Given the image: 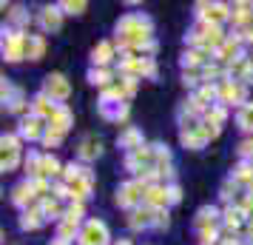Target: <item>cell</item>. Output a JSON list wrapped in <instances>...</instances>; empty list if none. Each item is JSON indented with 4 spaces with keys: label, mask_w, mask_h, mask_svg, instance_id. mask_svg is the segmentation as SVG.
<instances>
[{
    "label": "cell",
    "mask_w": 253,
    "mask_h": 245,
    "mask_svg": "<svg viewBox=\"0 0 253 245\" xmlns=\"http://www.w3.org/2000/svg\"><path fill=\"white\" fill-rule=\"evenodd\" d=\"M151 32H154V23L148 14L131 12L117 23V43L123 51H137L151 43Z\"/></svg>",
    "instance_id": "6da1fadb"
},
{
    "label": "cell",
    "mask_w": 253,
    "mask_h": 245,
    "mask_svg": "<svg viewBox=\"0 0 253 245\" xmlns=\"http://www.w3.org/2000/svg\"><path fill=\"white\" fill-rule=\"evenodd\" d=\"M145 194H148V186L142 180H128V183H123L117 188V205L134 211L145 202Z\"/></svg>",
    "instance_id": "7a4b0ae2"
},
{
    "label": "cell",
    "mask_w": 253,
    "mask_h": 245,
    "mask_svg": "<svg viewBox=\"0 0 253 245\" xmlns=\"http://www.w3.org/2000/svg\"><path fill=\"white\" fill-rule=\"evenodd\" d=\"M108 240H111V234H108V225L103 220H88L77 237L80 245H108Z\"/></svg>",
    "instance_id": "3957f363"
},
{
    "label": "cell",
    "mask_w": 253,
    "mask_h": 245,
    "mask_svg": "<svg viewBox=\"0 0 253 245\" xmlns=\"http://www.w3.org/2000/svg\"><path fill=\"white\" fill-rule=\"evenodd\" d=\"M230 9H233V6H228V3H196L199 20H202V23H211V26H219L222 20L233 17Z\"/></svg>",
    "instance_id": "277c9868"
},
{
    "label": "cell",
    "mask_w": 253,
    "mask_h": 245,
    "mask_svg": "<svg viewBox=\"0 0 253 245\" xmlns=\"http://www.w3.org/2000/svg\"><path fill=\"white\" fill-rule=\"evenodd\" d=\"M26 37L23 32H14L9 29L6 35H3V57L9 60V63H17V60L26 57Z\"/></svg>",
    "instance_id": "5b68a950"
},
{
    "label": "cell",
    "mask_w": 253,
    "mask_h": 245,
    "mask_svg": "<svg viewBox=\"0 0 253 245\" xmlns=\"http://www.w3.org/2000/svg\"><path fill=\"white\" fill-rule=\"evenodd\" d=\"M43 94L51 97L54 103L63 105V100H69V94H71V86H69V80H66V74H60V71L48 74L46 80H43Z\"/></svg>",
    "instance_id": "8992f818"
},
{
    "label": "cell",
    "mask_w": 253,
    "mask_h": 245,
    "mask_svg": "<svg viewBox=\"0 0 253 245\" xmlns=\"http://www.w3.org/2000/svg\"><path fill=\"white\" fill-rule=\"evenodd\" d=\"M3 160H0V168L3 171H14V165L20 163V137L17 134H3Z\"/></svg>",
    "instance_id": "52a82bcc"
},
{
    "label": "cell",
    "mask_w": 253,
    "mask_h": 245,
    "mask_svg": "<svg viewBox=\"0 0 253 245\" xmlns=\"http://www.w3.org/2000/svg\"><path fill=\"white\" fill-rule=\"evenodd\" d=\"M219 105H245V83L225 80L219 83Z\"/></svg>",
    "instance_id": "ba28073f"
},
{
    "label": "cell",
    "mask_w": 253,
    "mask_h": 245,
    "mask_svg": "<svg viewBox=\"0 0 253 245\" xmlns=\"http://www.w3.org/2000/svg\"><path fill=\"white\" fill-rule=\"evenodd\" d=\"M69 186V197L74 199V202H83V199H88V194H91V186H94V174L85 168L77 180H71V183H66Z\"/></svg>",
    "instance_id": "9c48e42d"
},
{
    "label": "cell",
    "mask_w": 253,
    "mask_h": 245,
    "mask_svg": "<svg viewBox=\"0 0 253 245\" xmlns=\"http://www.w3.org/2000/svg\"><path fill=\"white\" fill-rule=\"evenodd\" d=\"M43 134H46V126H43V120L35 114H29L20 120V129H17V137H23V140H43Z\"/></svg>",
    "instance_id": "30bf717a"
},
{
    "label": "cell",
    "mask_w": 253,
    "mask_h": 245,
    "mask_svg": "<svg viewBox=\"0 0 253 245\" xmlns=\"http://www.w3.org/2000/svg\"><path fill=\"white\" fill-rule=\"evenodd\" d=\"M57 108H60V103H54V100H51V97H46L43 92H40L35 100H32V114L40 117L43 123H48L51 117L57 114Z\"/></svg>",
    "instance_id": "8fae6325"
},
{
    "label": "cell",
    "mask_w": 253,
    "mask_h": 245,
    "mask_svg": "<svg viewBox=\"0 0 253 245\" xmlns=\"http://www.w3.org/2000/svg\"><path fill=\"white\" fill-rule=\"evenodd\" d=\"M242 57V37H228L222 46H219V51H216V60H222V63H236V60Z\"/></svg>",
    "instance_id": "7c38bea8"
},
{
    "label": "cell",
    "mask_w": 253,
    "mask_h": 245,
    "mask_svg": "<svg viewBox=\"0 0 253 245\" xmlns=\"http://www.w3.org/2000/svg\"><path fill=\"white\" fill-rule=\"evenodd\" d=\"M35 188H32V180H23V183H17V186L12 188V202L17 205V208H29L32 205V199H35Z\"/></svg>",
    "instance_id": "4fadbf2b"
},
{
    "label": "cell",
    "mask_w": 253,
    "mask_h": 245,
    "mask_svg": "<svg viewBox=\"0 0 253 245\" xmlns=\"http://www.w3.org/2000/svg\"><path fill=\"white\" fill-rule=\"evenodd\" d=\"M128 225H131L134 231L154 228V208H148V205H139V208H134V211H131V217H128Z\"/></svg>",
    "instance_id": "5bb4252c"
},
{
    "label": "cell",
    "mask_w": 253,
    "mask_h": 245,
    "mask_svg": "<svg viewBox=\"0 0 253 245\" xmlns=\"http://www.w3.org/2000/svg\"><path fill=\"white\" fill-rule=\"evenodd\" d=\"M100 114H103L105 120H114V123H120V120H126V117H128V103L100 100Z\"/></svg>",
    "instance_id": "9a60e30c"
},
{
    "label": "cell",
    "mask_w": 253,
    "mask_h": 245,
    "mask_svg": "<svg viewBox=\"0 0 253 245\" xmlns=\"http://www.w3.org/2000/svg\"><path fill=\"white\" fill-rule=\"evenodd\" d=\"M40 26H43V32H57L63 26V9L60 6H46L40 12Z\"/></svg>",
    "instance_id": "2e32d148"
},
{
    "label": "cell",
    "mask_w": 253,
    "mask_h": 245,
    "mask_svg": "<svg viewBox=\"0 0 253 245\" xmlns=\"http://www.w3.org/2000/svg\"><path fill=\"white\" fill-rule=\"evenodd\" d=\"M117 146L120 148H126V151H137V148H142L145 143H142V134H139V129H134V126H128L120 137H117Z\"/></svg>",
    "instance_id": "e0dca14e"
},
{
    "label": "cell",
    "mask_w": 253,
    "mask_h": 245,
    "mask_svg": "<svg viewBox=\"0 0 253 245\" xmlns=\"http://www.w3.org/2000/svg\"><path fill=\"white\" fill-rule=\"evenodd\" d=\"M171 199H168V186H148V194H145V205L148 208H165Z\"/></svg>",
    "instance_id": "ac0fdd59"
},
{
    "label": "cell",
    "mask_w": 253,
    "mask_h": 245,
    "mask_svg": "<svg viewBox=\"0 0 253 245\" xmlns=\"http://www.w3.org/2000/svg\"><path fill=\"white\" fill-rule=\"evenodd\" d=\"M46 126H48L51 131H60V134H66V131H69L71 126H74V117H71V111L66 108V105H60V108H57V114L51 117V120H48Z\"/></svg>",
    "instance_id": "d6986e66"
},
{
    "label": "cell",
    "mask_w": 253,
    "mask_h": 245,
    "mask_svg": "<svg viewBox=\"0 0 253 245\" xmlns=\"http://www.w3.org/2000/svg\"><path fill=\"white\" fill-rule=\"evenodd\" d=\"M103 154V143L97 140V137H85V140L80 143V151H77V157H80L83 163H91V160H97Z\"/></svg>",
    "instance_id": "ffe728a7"
},
{
    "label": "cell",
    "mask_w": 253,
    "mask_h": 245,
    "mask_svg": "<svg viewBox=\"0 0 253 245\" xmlns=\"http://www.w3.org/2000/svg\"><path fill=\"white\" fill-rule=\"evenodd\" d=\"M222 222H225V225H228V231H239L242 228V222H248V214H245V211L239 208V205H236V208H233V205H230V208H225L222 211Z\"/></svg>",
    "instance_id": "44dd1931"
},
{
    "label": "cell",
    "mask_w": 253,
    "mask_h": 245,
    "mask_svg": "<svg viewBox=\"0 0 253 245\" xmlns=\"http://www.w3.org/2000/svg\"><path fill=\"white\" fill-rule=\"evenodd\" d=\"M216 220H219V211L213 205H202V208L196 211V228L199 231H205V228H216Z\"/></svg>",
    "instance_id": "7402d4cb"
},
{
    "label": "cell",
    "mask_w": 253,
    "mask_h": 245,
    "mask_svg": "<svg viewBox=\"0 0 253 245\" xmlns=\"http://www.w3.org/2000/svg\"><path fill=\"white\" fill-rule=\"evenodd\" d=\"M43 222H46V217H43L40 208H26L23 214H20V228H23V231H37Z\"/></svg>",
    "instance_id": "603a6c76"
},
{
    "label": "cell",
    "mask_w": 253,
    "mask_h": 245,
    "mask_svg": "<svg viewBox=\"0 0 253 245\" xmlns=\"http://www.w3.org/2000/svg\"><path fill=\"white\" fill-rule=\"evenodd\" d=\"M114 57V46L108 43V40H103V43H97L91 51V63H94V69H103L108 60Z\"/></svg>",
    "instance_id": "cb8c5ba5"
},
{
    "label": "cell",
    "mask_w": 253,
    "mask_h": 245,
    "mask_svg": "<svg viewBox=\"0 0 253 245\" xmlns=\"http://www.w3.org/2000/svg\"><path fill=\"white\" fill-rule=\"evenodd\" d=\"M57 174H60L57 157H51V154H43V157H40V171H37V177H40V180H51V177H57Z\"/></svg>",
    "instance_id": "d4e9b609"
},
{
    "label": "cell",
    "mask_w": 253,
    "mask_h": 245,
    "mask_svg": "<svg viewBox=\"0 0 253 245\" xmlns=\"http://www.w3.org/2000/svg\"><path fill=\"white\" fill-rule=\"evenodd\" d=\"M43 51H46V40L40 35H29L26 37V57L29 60H40L43 57Z\"/></svg>",
    "instance_id": "484cf974"
},
{
    "label": "cell",
    "mask_w": 253,
    "mask_h": 245,
    "mask_svg": "<svg viewBox=\"0 0 253 245\" xmlns=\"http://www.w3.org/2000/svg\"><path fill=\"white\" fill-rule=\"evenodd\" d=\"M202 126V123H199ZM179 140H182V146H188V148H202L205 146V134H202V129H191V131H179Z\"/></svg>",
    "instance_id": "4316f807"
},
{
    "label": "cell",
    "mask_w": 253,
    "mask_h": 245,
    "mask_svg": "<svg viewBox=\"0 0 253 245\" xmlns=\"http://www.w3.org/2000/svg\"><path fill=\"white\" fill-rule=\"evenodd\" d=\"M80 231H83V228H80V222H77V220H69V217H63V220H60V225H57V240L69 243L74 234L80 237Z\"/></svg>",
    "instance_id": "83f0119b"
},
{
    "label": "cell",
    "mask_w": 253,
    "mask_h": 245,
    "mask_svg": "<svg viewBox=\"0 0 253 245\" xmlns=\"http://www.w3.org/2000/svg\"><path fill=\"white\" fill-rule=\"evenodd\" d=\"M236 123H239L242 131L253 134V103H245L239 111H236Z\"/></svg>",
    "instance_id": "f1b7e54d"
},
{
    "label": "cell",
    "mask_w": 253,
    "mask_h": 245,
    "mask_svg": "<svg viewBox=\"0 0 253 245\" xmlns=\"http://www.w3.org/2000/svg\"><path fill=\"white\" fill-rule=\"evenodd\" d=\"M40 211H43V217L46 220H63V205H60V199H54V197H48L43 205H40Z\"/></svg>",
    "instance_id": "f546056e"
},
{
    "label": "cell",
    "mask_w": 253,
    "mask_h": 245,
    "mask_svg": "<svg viewBox=\"0 0 253 245\" xmlns=\"http://www.w3.org/2000/svg\"><path fill=\"white\" fill-rule=\"evenodd\" d=\"M205 60H208L205 49H191V51H185V54H182V66H185V69H188V66L194 69V66H202Z\"/></svg>",
    "instance_id": "4dcf8cb0"
},
{
    "label": "cell",
    "mask_w": 253,
    "mask_h": 245,
    "mask_svg": "<svg viewBox=\"0 0 253 245\" xmlns=\"http://www.w3.org/2000/svg\"><path fill=\"white\" fill-rule=\"evenodd\" d=\"M225 117H228V111H225V105H211V108L205 111V117H202V120H205V123H211V126H219V129H222Z\"/></svg>",
    "instance_id": "1f68e13d"
},
{
    "label": "cell",
    "mask_w": 253,
    "mask_h": 245,
    "mask_svg": "<svg viewBox=\"0 0 253 245\" xmlns=\"http://www.w3.org/2000/svg\"><path fill=\"white\" fill-rule=\"evenodd\" d=\"M88 80H91L94 86H103V89H108V83H111V71L91 69V71H88Z\"/></svg>",
    "instance_id": "d6a6232c"
},
{
    "label": "cell",
    "mask_w": 253,
    "mask_h": 245,
    "mask_svg": "<svg viewBox=\"0 0 253 245\" xmlns=\"http://www.w3.org/2000/svg\"><path fill=\"white\" fill-rule=\"evenodd\" d=\"M60 9H66V14H83L88 9V3H83V0H63Z\"/></svg>",
    "instance_id": "836d02e7"
},
{
    "label": "cell",
    "mask_w": 253,
    "mask_h": 245,
    "mask_svg": "<svg viewBox=\"0 0 253 245\" xmlns=\"http://www.w3.org/2000/svg\"><path fill=\"white\" fill-rule=\"evenodd\" d=\"M9 111H12V114H26V111H29V103H26L23 92H17V97L9 103Z\"/></svg>",
    "instance_id": "e575fe53"
},
{
    "label": "cell",
    "mask_w": 253,
    "mask_h": 245,
    "mask_svg": "<svg viewBox=\"0 0 253 245\" xmlns=\"http://www.w3.org/2000/svg\"><path fill=\"white\" fill-rule=\"evenodd\" d=\"M63 137H66V134H60V131H51L46 126V134H43V146H46V148H54V146H60V143H63Z\"/></svg>",
    "instance_id": "d590c367"
},
{
    "label": "cell",
    "mask_w": 253,
    "mask_h": 245,
    "mask_svg": "<svg viewBox=\"0 0 253 245\" xmlns=\"http://www.w3.org/2000/svg\"><path fill=\"white\" fill-rule=\"evenodd\" d=\"M239 157H242V163H253V137L239 143Z\"/></svg>",
    "instance_id": "8d00e7d4"
},
{
    "label": "cell",
    "mask_w": 253,
    "mask_h": 245,
    "mask_svg": "<svg viewBox=\"0 0 253 245\" xmlns=\"http://www.w3.org/2000/svg\"><path fill=\"white\" fill-rule=\"evenodd\" d=\"M216 240H219L216 228H205V231H199V243L202 245H216Z\"/></svg>",
    "instance_id": "74e56055"
},
{
    "label": "cell",
    "mask_w": 253,
    "mask_h": 245,
    "mask_svg": "<svg viewBox=\"0 0 253 245\" xmlns=\"http://www.w3.org/2000/svg\"><path fill=\"white\" fill-rule=\"evenodd\" d=\"M83 211H85V208H83V202H71L63 217H69V220H77V222H80V220H83Z\"/></svg>",
    "instance_id": "f35d334b"
},
{
    "label": "cell",
    "mask_w": 253,
    "mask_h": 245,
    "mask_svg": "<svg viewBox=\"0 0 253 245\" xmlns=\"http://www.w3.org/2000/svg\"><path fill=\"white\" fill-rule=\"evenodd\" d=\"M154 228H168V211L165 208L154 211Z\"/></svg>",
    "instance_id": "ab89813d"
},
{
    "label": "cell",
    "mask_w": 253,
    "mask_h": 245,
    "mask_svg": "<svg viewBox=\"0 0 253 245\" xmlns=\"http://www.w3.org/2000/svg\"><path fill=\"white\" fill-rule=\"evenodd\" d=\"M236 188H239V183H236L233 177H230L228 183H222V199H230L233 194H236Z\"/></svg>",
    "instance_id": "60d3db41"
},
{
    "label": "cell",
    "mask_w": 253,
    "mask_h": 245,
    "mask_svg": "<svg viewBox=\"0 0 253 245\" xmlns=\"http://www.w3.org/2000/svg\"><path fill=\"white\" fill-rule=\"evenodd\" d=\"M168 199H171V202H179V199H182V188L179 186H168Z\"/></svg>",
    "instance_id": "b9f144b4"
},
{
    "label": "cell",
    "mask_w": 253,
    "mask_h": 245,
    "mask_svg": "<svg viewBox=\"0 0 253 245\" xmlns=\"http://www.w3.org/2000/svg\"><path fill=\"white\" fill-rule=\"evenodd\" d=\"M245 234H248V243L253 245V217H251L248 222H245Z\"/></svg>",
    "instance_id": "7bdbcfd3"
},
{
    "label": "cell",
    "mask_w": 253,
    "mask_h": 245,
    "mask_svg": "<svg viewBox=\"0 0 253 245\" xmlns=\"http://www.w3.org/2000/svg\"><path fill=\"white\" fill-rule=\"evenodd\" d=\"M48 245H69V243H63V240H51Z\"/></svg>",
    "instance_id": "ee69618b"
},
{
    "label": "cell",
    "mask_w": 253,
    "mask_h": 245,
    "mask_svg": "<svg viewBox=\"0 0 253 245\" xmlns=\"http://www.w3.org/2000/svg\"><path fill=\"white\" fill-rule=\"evenodd\" d=\"M117 245H131V243H128V240H120V243H117Z\"/></svg>",
    "instance_id": "f6af8a7d"
},
{
    "label": "cell",
    "mask_w": 253,
    "mask_h": 245,
    "mask_svg": "<svg viewBox=\"0 0 253 245\" xmlns=\"http://www.w3.org/2000/svg\"><path fill=\"white\" fill-rule=\"evenodd\" d=\"M248 40H251V43H253V32H251V35H248Z\"/></svg>",
    "instance_id": "bcb514c9"
}]
</instances>
